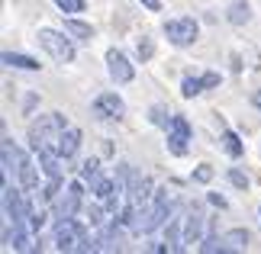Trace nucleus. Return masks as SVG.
Instances as JSON below:
<instances>
[{
	"instance_id": "nucleus-1",
	"label": "nucleus",
	"mask_w": 261,
	"mask_h": 254,
	"mask_svg": "<svg viewBox=\"0 0 261 254\" xmlns=\"http://www.w3.org/2000/svg\"><path fill=\"white\" fill-rule=\"evenodd\" d=\"M55 248L58 251H97L100 248V238H90L81 222L71 219H58L55 225Z\"/></svg>"
},
{
	"instance_id": "nucleus-23",
	"label": "nucleus",
	"mask_w": 261,
	"mask_h": 254,
	"mask_svg": "<svg viewBox=\"0 0 261 254\" xmlns=\"http://www.w3.org/2000/svg\"><path fill=\"white\" fill-rule=\"evenodd\" d=\"M229 184H232V187H239V190H248V177L242 174V171H229Z\"/></svg>"
},
{
	"instance_id": "nucleus-2",
	"label": "nucleus",
	"mask_w": 261,
	"mask_h": 254,
	"mask_svg": "<svg viewBox=\"0 0 261 254\" xmlns=\"http://www.w3.org/2000/svg\"><path fill=\"white\" fill-rule=\"evenodd\" d=\"M68 126H65V116L62 113H45V116H39L33 126H29L26 132V138H29V145H33L36 151H42V148H55V142L58 135H62Z\"/></svg>"
},
{
	"instance_id": "nucleus-21",
	"label": "nucleus",
	"mask_w": 261,
	"mask_h": 254,
	"mask_svg": "<svg viewBox=\"0 0 261 254\" xmlns=\"http://www.w3.org/2000/svg\"><path fill=\"white\" fill-rule=\"evenodd\" d=\"M136 55L142 58V62H148V58L155 55V45H152V39H148V36H142V39L136 42Z\"/></svg>"
},
{
	"instance_id": "nucleus-30",
	"label": "nucleus",
	"mask_w": 261,
	"mask_h": 254,
	"mask_svg": "<svg viewBox=\"0 0 261 254\" xmlns=\"http://www.w3.org/2000/svg\"><path fill=\"white\" fill-rule=\"evenodd\" d=\"M258 216H261V209H258Z\"/></svg>"
},
{
	"instance_id": "nucleus-18",
	"label": "nucleus",
	"mask_w": 261,
	"mask_h": 254,
	"mask_svg": "<svg viewBox=\"0 0 261 254\" xmlns=\"http://www.w3.org/2000/svg\"><path fill=\"white\" fill-rule=\"evenodd\" d=\"M65 33L68 36H74V39H94V29H90L87 23H81V19H65Z\"/></svg>"
},
{
	"instance_id": "nucleus-17",
	"label": "nucleus",
	"mask_w": 261,
	"mask_h": 254,
	"mask_svg": "<svg viewBox=\"0 0 261 254\" xmlns=\"http://www.w3.org/2000/svg\"><path fill=\"white\" fill-rule=\"evenodd\" d=\"M81 180H84V184H90V190L103 180V177H100V161L97 158H87L84 164H81Z\"/></svg>"
},
{
	"instance_id": "nucleus-22",
	"label": "nucleus",
	"mask_w": 261,
	"mask_h": 254,
	"mask_svg": "<svg viewBox=\"0 0 261 254\" xmlns=\"http://www.w3.org/2000/svg\"><path fill=\"white\" fill-rule=\"evenodd\" d=\"M55 7L62 10V13H81V10H84V0H55Z\"/></svg>"
},
{
	"instance_id": "nucleus-27",
	"label": "nucleus",
	"mask_w": 261,
	"mask_h": 254,
	"mask_svg": "<svg viewBox=\"0 0 261 254\" xmlns=\"http://www.w3.org/2000/svg\"><path fill=\"white\" fill-rule=\"evenodd\" d=\"M87 216H90V225H100V222H103V219H100V209H97V206H94V209H90V212H87Z\"/></svg>"
},
{
	"instance_id": "nucleus-10",
	"label": "nucleus",
	"mask_w": 261,
	"mask_h": 254,
	"mask_svg": "<svg viewBox=\"0 0 261 254\" xmlns=\"http://www.w3.org/2000/svg\"><path fill=\"white\" fill-rule=\"evenodd\" d=\"M107 68H110V77H113L116 84H129V80L136 77L133 62H129L119 48H110V52H107Z\"/></svg>"
},
{
	"instance_id": "nucleus-13",
	"label": "nucleus",
	"mask_w": 261,
	"mask_h": 254,
	"mask_svg": "<svg viewBox=\"0 0 261 254\" xmlns=\"http://www.w3.org/2000/svg\"><path fill=\"white\" fill-rule=\"evenodd\" d=\"M77 148H81V129H71V126H68L62 135H58L55 151L68 161V158H74V155H77Z\"/></svg>"
},
{
	"instance_id": "nucleus-24",
	"label": "nucleus",
	"mask_w": 261,
	"mask_h": 254,
	"mask_svg": "<svg viewBox=\"0 0 261 254\" xmlns=\"http://www.w3.org/2000/svg\"><path fill=\"white\" fill-rule=\"evenodd\" d=\"M194 180H197V184H210V180H213V167H210V164H200L194 171Z\"/></svg>"
},
{
	"instance_id": "nucleus-8",
	"label": "nucleus",
	"mask_w": 261,
	"mask_h": 254,
	"mask_svg": "<svg viewBox=\"0 0 261 254\" xmlns=\"http://www.w3.org/2000/svg\"><path fill=\"white\" fill-rule=\"evenodd\" d=\"M81 200H84V180H71V184L65 187V193L58 196V219H71L77 209H81Z\"/></svg>"
},
{
	"instance_id": "nucleus-5",
	"label": "nucleus",
	"mask_w": 261,
	"mask_h": 254,
	"mask_svg": "<svg viewBox=\"0 0 261 254\" xmlns=\"http://www.w3.org/2000/svg\"><path fill=\"white\" fill-rule=\"evenodd\" d=\"M248 248V232L245 229H232L226 232V235H216V238H206L203 245H200V251L203 254H229V251H245Z\"/></svg>"
},
{
	"instance_id": "nucleus-28",
	"label": "nucleus",
	"mask_w": 261,
	"mask_h": 254,
	"mask_svg": "<svg viewBox=\"0 0 261 254\" xmlns=\"http://www.w3.org/2000/svg\"><path fill=\"white\" fill-rule=\"evenodd\" d=\"M210 203H213V206H219V209H223V206H226V200H223V196H219V193H210Z\"/></svg>"
},
{
	"instance_id": "nucleus-20",
	"label": "nucleus",
	"mask_w": 261,
	"mask_h": 254,
	"mask_svg": "<svg viewBox=\"0 0 261 254\" xmlns=\"http://www.w3.org/2000/svg\"><path fill=\"white\" fill-rule=\"evenodd\" d=\"M223 148H226L232 158H242V151H245V145L239 142V135H236V132H229V129L223 132Z\"/></svg>"
},
{
	"instance_id": "nucleus-29",
	"label": "nucleus",
	"mask_w": 261,
	"mask_h": 254,
	"mask_svg": "<svg viewBox=\"0 0 261 254\" xmlns=\"http://www.w3.org/2000/svg\"><path fill=\"white\" fill-rule=\"evenodd\" d=\"M252 103H255V106L261 109V90H255V94H252Z\"/></svg>"
},
{
	"instance_id": "nucleus-9",
	"label": "nucleus",
	"mask_w": 261,
	"mask_h": 254,
	"mask_svg": "<svg viewBox=\"0 0 261 254\" xmlns=\"http://www.w3.org/2000/svg\"><path fill=\"white\" fill-rule=\"evenodd\" d=\"M187 142H190V123L184 116H171V126H168V151L171 155H187Z\"/></svg>"
},
{
	"instance_id": "nucleus-15",
	"label": "nucleus",
	"mask_w": 261,
	"mask_h": 254,
	"mask_svg": "<svg viewBox=\"0 0 261 254\" xmlns=\"http://www.w3.org/2000/svg\"><path fill=\"white\" fill-rule=\"evenodd\" d=\"M16 180H19V187H23V190H36V187H39V171H36V164H33V161H29L26 155L19 158Z\"/></svg>"
},
{
	"instance_id": "nucleus-12",
	"label": "nucleus",
	"mask_w": 261,
	"mask_h": 254,
	"mask_svg": "<svg viewBox=\"0 0 261 254\" xmlns=\"http://www.w3.org/2000/svg\"><path fill=\"white\" fill-rule=\"evenodd\" d=\"M203 225H206V216L200 209H194L184 222V245L194 248V245H203Z\"/></svg>"
},
{
	"instance_id": "nucleus-16",
	"label": "nucleus",
	"mask_w": 261,
	"mask_h": 254,
	"mask_svg": "<svg viewBox=\"0 0 261 254\" xmlns=\"http://www.w3.org/2000/svg\"><path fill=\"white\" fill-rule=\"evenodd\" d=\"M4 65H10V68H23V71H39V68H42L36 58L19 55V52H4Z\"/></svg>"
},
{
	"instance_id": "nucleus-25",
	"label": "nucleus",
	"mask_w": 261,
	"mask_h": 254,
	"mask_svg": "<svg viewBox=\"0 0 261 254\" xmlns=\"http://www.w3.org/2000/svg\"><path fill=\"white\" fill-rule=\"evenodd\" d=\"M152 123L155 126H171V119H168V113H165V106H152Z\"/></svg>"
},
{
	"instance_id": "nucleus-14",
	"label": "nucleus",
	"mask_w": 261,
	"mask_h": 254,
	"mask_svg": "<svg viewBox=\"0 0 261 254\" xmlns=\"http://www.w3.org/2000/svg\"><path fill=\"white\" fill-rule=\"evenodd\" d=\"M206 87H219V74H216V71H206L203 77H184L180 94H184V97H197L200 90H206Z\"/></svg>"
},
{
	"instance_id": "nucleus-7",
	"label": "nucleus",
	"mask_w": 261,
	"mask_h": 254,
	"mask_svg": "<svg viewBox=\"0 0 261 254\" xmlns=\"http://www.w3.org/2000/svg\"><path fill=\"white\" fill-rule=\"evenodd\" d=\"M29 203L23 200V193H19L16 187L4 184V219L7 222H23V225H29Z\"/></svg>"
},
{
	"instance_id": "nucleus-19",
	"label": "nucleus",
	"mask_w": 261,
	"mask_h": 254,
	"mask_svg": "<svg viewBox=\"0 0 261 254\" xmlns=\"http://www.w3.org/2000/svg\"><path fill=\"white\" fill-rule=\"evenodd\" d=\"M248 19H252V7H248V4H242V0H239V4L229 7V23L242 26V23H248Z\"/></svg>"
},
{
	"instance_id": "nucleus-6",
	"label": "nucleus",
	"mask_w": 261,
	"mask_h": 254,
	"mask_svg": "<svg viewBox=\"0 0 261 254\" xmlns=\"http://www.w3.org/2000/svg\"><path fill=\"white\" fill-rule=\"evenodd\" d=\"M197 33H200V26H197V19H190V16H177V19H168L165 23V36H168V42L171 45H194L197 42Z\"/></svg>"
},
{
	"instance_id": "nucleus-4",
	"label": "nucleus",
	"mask_w": 261,
	"mask_h": 254,
	"mask_svg": "<svg viewBox=\"0 0 261 254\" xmlns=\"http://www.w3.org/2000/svg\"><path fill=\"white\" fill-rule=\"evenodd\" d=\"M39 45L45 48L48 55L55 58V62H74V45H71V39H65V33H55V29H39V39H36Z\"/></svg>"
},
{
	"instance_id": "nucleus-26",
	"label": "nucleus",
	"mask_w": 261,
	"mask_h": 254,
	"mask_svg": "<svg viewBox=\"0 0 261 254\" xmlns=\"http://www.w3.org/2000/svg\"><path fill=\"white\" fill-rule=\"evenodd\" d=\"M139 4H145L152 13H158V10H162V0H139Z\"/></svg>"
},
{
	"instance_id": "nucleus-11",
	"label": "nucleus",
	"mask_w": 261,
	"mask_h": 254,
	"mask_svg": "<svg viewBox=\"0 0 261 254\" xmlns=\"http://www.w3.org/2000/svg\"><path fill=\"white\" fill-rule=\"evenodd\" d=\"M123 109H126V103H123V97H119V94H100L94 100V106H90V113L107 123V119H119V116H123Z\"/></svg>"
},
{
	"instance_id": "nucleus-3",
	"label": "nucleus",
	"mask_w": 261,
	"mask_h": 254,
	"mask_svg": "<svg viewBox=\"0 0 261 254\" xmlns=\"http://www.w3.org/2000/svg\"><path fill=\"white\" fill-rule=\"evenodd\" d=\"M168 216H171V196H168V190H158L155 196H152V203L145 206V212H142V219H139L136 229L148 235V232H155Z\"/></svg>"
}]
</instances>
